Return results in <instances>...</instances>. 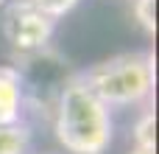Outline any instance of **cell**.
Returning a JSON list of instances; mask_svg holds the SVG:
<instances>
[{
	"instance_id": "3",
	"label": "cell",
	"mask_w": 159,
	"mask_h": 154,
	"mask_svg": "<svg viewBox=\"0 0 159 154\" xmlns=\"http://www.w3.org/2000/svg\"><path fill=\"white\" fill-rule=\"evenodd\" d=\"M53 28H56V22L50 17H45L39 8H34L28 0L14 3L6 11V20H3V34L8 39V45H11V51L20 59L50 48Z\"/></svg>"
},
{
	"instance_id": "6",
	"label": "cell",
	"mask_w": 159,
	"mask_h": 154,
	"mask_svg": "<svg viewBox=\"0 0 159 154\" xmlns=\"http://www.w3.org/2000/svg\"><path fill=\"white\" fill-rule=\"evenodd\" d=\"M134 149L157 154V115H154V109H145L140 115V121L134 123Z\"/></svg>"
},
{
	"instance_id": "9",
	"label": "cell",
	"mask_w": 159,
	"mask_h": 154,
	"mask_svg": "<svg viewBox=\"0 0 159 154\" xmlns=\"http://www.w3.org/2000/svg\"><path fill=\"white\" fill-rule=\"evenodd\" d=\"M131 154H154V152H137V149H134V152H131Z\"/></svg>"
},
{
	"instance_id": "5",
	"label": "cell",
	"mask_w": 159,
	"mask_h": 154,
	"mask_svg": "<svg viewBox=\"0 0 159 154\" xmlns=\"http://www.w3.org/2000/svg\"><path fill=\"white\" fill-rule=\"evenodd\" d=\"M31 149V129L25 123L0 126V154H28Z\"/></svg>"
},
{
	"instance_id": "8",
	"label": "cell",
	"mask_w": 159,
	"mask_h": 154,
	"mask_svg": "<svg viewBox=\"0 0 159 154\" xmlns=\"http://www.w3.org/2000/svg\"><path fill=\"white\" fill-rule=\"evenodd\" d=\"M134 17L148 34H154L157 31V0H134Z\"/></svg>"
},
{
	"instance_id": "1",
	"label": "cell",
	"mask_w": 159,
	"mask_h": 154,
	"mask_svg": "<svg viewBox=\"0 0 159 154\" xmlns=\"http://www.w3.org/2000/svg\"><path fill=\"white\" fill-rule=\"evenodd\" d=\"M56 140L70 154H103L112 143L109 107L81 81L78 73L67 79L53 109Z\"/></svg>"
},
{
	"instance_id": "7",
	"label": "cell",
	"mask_w": 159,
	"mask_h": 154,
	"mask_svg": "<svg viewBox=\"0 0 159 154\" xmlns=\"http://www.w3.org/2000/svg\"><path fill=\"white\" fill-rule=\"evenodd\" d=\"M34 8H39L45 17H50L53 22L59 20V17H64V14H70L75 6H78V0H28Z\"/></svg>"
},
{
	"instance_id": "4",
	"label": "cell",
	"mask_w": 159,
	"mask_h": 154,
	"mask_svg": "<svg viewBox=\"0 0 159 154\" xmlns=\"http://www.w3.org/2000/svg\"><path fill=\"white\" fill-rule=\"evenodd\" d=\"M22 79L11 65H0V126L20 123L22 118Z\"/></svg>"
},
{
	"instance_id": "2",
	"label": "cell",
	"mask_w": 159,
	"mask_h": 154,
	"mask_svg": "<svg viewBox=\"0 0 159 154\" xmlns=\"http://www.w3.org/2000/svg\"><path fill=\"white\" fill-rule=\"evenodd\" d=\"M81 81L112 109L145 104L154 93V56L151 53H117L103 59L84 73Z\"/></svg>"
}]
</instances>
